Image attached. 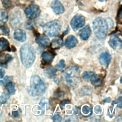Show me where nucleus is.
<instances>
[{
  "mask_svg": "<svg viewBox=\"0 0 122 122\" xmlns=\"http://www.w3.org/2000/svg\"><path fill=\"white\" fill-rule=\"evenodd\" d=\"M53 81L56 84H59V79L58 78L55 77L53 79Z\"/></svg>",
  "mask_w": 122,
  "mask_h": 122,
  "instance_id": "a19ab883",
  "label": "nucleus"
},
{
  "mask_svg": "<svg viewBox=\"0 0 122 122\" xmlns=\"http://www.w3.org/2000/svg\"><path fill=\"white\" fill-rule=\"evenodd\" d=\"M36 42L42 48H47L50 46V41L48 37L44 35H39L36 38Z\"/></svg>",
  "mask_w": 122,
  "mask_h": 122,
  "instance_id": "1a4fd4ad",
  "label": "nucleus"
},
{
  "mask_svg": "<svg viewBox=\"0 0 122 122\" xmlns=\"http://www.w3.org/2000/svg\"><path fill=\"white\" fill-rule=\"evenodd\" d=\"M13 60L12 56L9 54H3L0 55V66L7 67L8 63Z\"/></svg>",
  "mask_w": 122,
  "mask_h": 122,
  "instance_id": "dca6fc26",
  "label": "nucleus"
},
{
  "mask_svg": "<svg viewBox=\"0 0 122 122\" xmlns=\"http://www.w3.org/2000/svg\"><path fill=\"white\" fill-rule=\"evenodd\" d=\"M12 116L14 117H18L19 116V114L18 112L17 111H13L12 112Z\"/></svg>",
  "mask_w": 122,
  "mask_h": 122,
  "instance_id": "58836bf2",
  "label": "nucleus"
},
{
  "mask_svg": "<svg viewBox=\"0 0 122 122\" xmlns=\"http://www.w3.org/2000/svg\"><path fill=\"white\" fill-rule=\"evenodd\" d=\"M25 14L30 19H34L38 17L41 13V10L38 6L35 4H31L28 6L25 10Z\"/></svg>",
  "mask_w": 122,
  "mask_h": 122,
  "instance_id": "0eeeda50",
  "label": "nucleus"
},
{
  "mask_svg": "<svg viewBox=\"0 0 122 122\" xmlns=\"http://www.w3.org/2000/svg\"><path fill=\"white\" fill-rule=\"evenodd\" d=\"M50 45L53 50L59 49L63 46V39L61 37L55 38L52 40Z\"/></svg>",
  "mask_w": 122,
  "mask_h": 122,
  "instance_id": "f3484780",
  "label": "nucleus"
},
{
  "mask_svg": "<svg viewBox=\"0 0 122 122\" xmlns=\"http://www.w3.org/2000/svg\"><path fill=\"white\" fill-rule=\"evenodd\" d=\"M55 96H56L57 97L61 98V97H62L64 96V92H62V91H57V92H55Z\"/></svg>",
  "mask_w": 122,
  "mask_h": 122,
  "instance_id": "e433bc0d",
  "label": "nucleus"
},
{
  "mask_svg": "<svg viewBox=\"0 0 122 122\" xmlns=\"http://www.w3.org/2000/svg\"><path fill=\"white\" fill-rule=\"evenodd\" d=\"M9 42L7 40L4 38H0V53L8 51H10Z\"/></svg>",
  "mask_w": 122,
  "mask_h": 122,
  "instance_id": "aec40b11",
  "label": "nucleus"
},
{
  "mask_svg": "<svg viewBox=\"0 0 122 122\" xmlns=\"http://www.w3.org/2000/svg\"><path fill=\"white\" fill-rule=\"evenodd\" d=\"M112 104L113 105H114V104H116L117 105L118 107H119L120 109L122 108V97L120 96L117 99H116L115 100L113 101L112 102Z\"/></svg>",
  "mask_w": 122,
  "mask_h": 122,
  "instance_id": "2f4dec72",
  "label": "nucleus"
},
{
  "mask_svg": "<svg viewBox=\"0 0 122 122\" xmlns=\"http://www.w3.org/2000/svg\"><path fill=\"white\" fill-rule=\"evenodd\" d=\"M8 20V15L6 11L4 10H0V24L5 23Z\"/></svg>",
  "mask_w": 122,
  "mask_h": 122,
  "instance_id": "4be33fe9",
  "label": "nucleus"
},
{
  "mask_svg": "<svg viewBox=\"0 0 122 122\" xmlns=\"http://www.w3.org/2000/svg\"><path fill=\"white\" fill-rule=\"evenodd\" d=\"M85 18L81 14L75 15L70 22L71 26L74 31H76L82 28L85 24Z\"/></svg>",
  "mask_w": 122,
  "mask_h": 122,
  "instance_id": "423d86ee",
  "label": "nucleus"
},
{
  "mask_svg": "<svg viewBox=\"0 0 122 122\" xmlns=\"http://www.w3.org/2000/svg\"><path fill=\"white\" fill-rule=\"evenodd\" d=\"M78 40L73 35H69L65 41L64 45L68 49H71L76 46Z\"/></svg>",
  "mask_w": 122,
  "mask_h": 122,
  "instance_id": "ddd939ff",
  "label": "nucleus"
},
{
  "mask_svg": "<svg viewBox=\"0 0 122 122\" xmlns=\"http://www.w3.org/2000/svg\"><path fill=\"white\" fill-rule=\"evenodd\" d=\"M63 75L67 84L72 88L77 87L80 82L79 68L77 66L67 68L63 72Z\"/></svg>",
  "mask_w": 122,
  "mask_h": 122,
  "instance_id": "f03ea898",
  "label": "nucleus"
},
{
  "mask_svg": "<svg viewBox=\"0 0 122 122\" xmlns=\"http://www.w3.org/2000/svg\"><path fill=\"white\" fill-rule=\"evenodd\" d=\"M39 104L41 107L39 109L41 110H43L45 106H47V109L49 108V101L48 99H46L45 98H42Z\"/></svg>",
  "mask_w": 122,
  "mask_h": 122,
  "instance_id": "393cba45",
  "label": "nucleus"
},
{
  "mask_svg": "<svg viewBox=\"0 0 122 122\" xmlns=\"http://www.w3.org/2000/svg\"><path fill=\"white\" fill-rule=\"evenodd\" d=\"M91 34V30L90 27L89 25H87L80 30L79 32V36L81 40L86 41L90 37Z\"/></svg>",
  "mask_w": 122,
  "mask_h": 122,
  "instance_id": "4468645a",
  "label": "nucleus"
},
{
  "mask_svg": "<svg viewBox=\"0 0 122 122\" xmlns=\"http://www.w3.org/2000/svg\"><path fill=\"white\" fill-rule=\"evenodd\" d=\"M58 70L56 67L50 66L46 69L44 71V75L48 78H52L56 76Z\"/></svg>",
  "mask_w": 122,
  "mask_h": 122,
  "instance_id": "a211bd4d",
  "label": "nucleus"
},
{
  "mask_svg": "<svg viewBox=\"0 0 122 122\" xmlns=\"http://www.w3.org/2000/svg\"><path fill=\"white\" fill-rule=\"evenodd\" d=\"M13 37L14 39L20 42H23L26 40V35L25 32L20 29H17L15 30L13 34Z\"/></svg>",
  "mask_w": 122,
  "mask_h": 122,
  "instance_id": "2eb2a0df",
  "label": "nucleus"
},
{
  "mask_svg": "<svg viewBox=\"0 0 122 122\" xmlns=\"http://www.w3.org/2000/svg\"><path fill=\"white\" fill-rule=\"evenodd\" d=\"M54 122H61L62 120V117L60 114H56L52 117Z\"/></svg>",
  "mask_w": 122,
  "mask_h": 122,
  "instance_id": "72a5a7b5",
  "label": "nucleus"
},
{
  "mask_svg": "<svg viewBox=\"0 0 122 122\" xmlns=\"http://www.w3.org/2000/svg\"><path fill=\"white\" fill-rule=\"evenodd\" d=\"M93 74L92 71H84L81 74V77L83 80L85 81H88L90 80L91 76Z\"/></svg>",
  "mask_w": 122,
  "mask_h": 122,
  "instance_id": "a878e982",
  "label": "nucleus"
},
{
  "mask_svg": "<svg viewBox=\"0 0 122 122\" xmlns=\"http://www.w3.org/2000/svg\"><path fill=\"white\" fill-rule=\"evenodd\" d=\"M70 103V102L69 100H67V99H65L62 100L60 103V105H61V107L63 108L65 105L69 104Z\"/></svg>",
  "mask_w": 122,
  "mask_h": 122,
  "instance_id": "c9c22d12",
  "label": "nucleus"
},
{
  "mask_svg": "<svg viewBox=\"0 0 122 122\" xmlns=\"http://www.w3.org/2000/svg\"><path fill=\"white\" fill-rule=\"evenodd\" d=\"M91 83L96 87H100L102 85V80L99 75L93 74L91 76L90 79Z\"/></svg>",
  "mask_w": 122,
  "mask_h": 122,
  "instance_id": "6ab92c4d",
  "label": "nucleus"
},
{
  "mask_svg": "<svg viewBox=\"0 0 122 122\" xmlns=\"http://www.w3.org/2000/svg\"><path fill=\"white\" fill-rule=\"evenodd\" d=\"M81 113L84 116H89L91 115V114L92 113V109L89 105L87 104H85L82 106L81 109Z\"/></svg>",
  "mask_w": 122,
  "mask_h": 122,
  "instance_id": "5701e85b",
  "label": "nucleus"
},
{
  "mask_svg": "<svg viewBox=\"0 0 122 122\" xmlns=\"http://www.w3.org/2000/svg\"><path fill=\"white\" fill-rule=\"evenodd\" d=\"M55 54L51 51H44L41 54V61L45 65H48L51 63L54 59Z\"/></svg>",
  "mask_w": 122,
  "mask_h": 122,
  "instance_id": "9b49d317",
  "label": "nucleus"
},
{
  "mask_svg": "<svg viewBox=\"0 0 122 122\" xmlns=\"http://www.w3.org/2000/svg\"><path fill=\"white\" fill-rule=\"evenodd\" d=\"M108 43L113 50H118L122 48V41L117 34L112 35L109 39Z\"/></svg>",
  "mask_w": 122,
  "mask_h": 122,
  "instance_id": "6e6552de",
  "label": "nucleus"
},
{
  "mask_svg": "<svg viewBox=\"0 0 122 122\" xmlns=\"http://www.w3.org/2000/svg\"><path fill=\"white\" fill-rule=\"evenodd\" d=\"M10 98L9 94L6 92H3L1 96H0V103L4 104L6 102L7 100Z\"/></svg>",
  "mask_w": 122,
  "mask_h": 122,
  "instance_id": "bb28decb",
  "label": "nucleus"
},
{
  "mask_svg": "<svg viewBox=\"0 0 122 122\" xmlns=\"http://www.w3.org/2000/svg\"><path fill=\"white\" fill-rule=\"evenodd\" d=\"M5 71L3 69H0V78H2L5 75Z\"/></svg>",
  "mask_w": 122,
  "mask_h": 122,
  "instance_id": "4c0bfd02",
  "label": "nucleus"
},
{
  "mask_svg": "<svg viewBox=\"0 0 122 122\" xmlns=\"http://www.w3.org/2000/svg\"><path fill=\"white\" fill-rule=\"evenodd\" d=\"M61 23L60 20H55L46 23L42 28L44 33L50 37H55L60 32Z\"/></svg>",
  "mask_w": 122,
  "mask_h": 122,
  "instance_id": "39448f33",
  "label": "nucleus"
},
{
  "mask_svg": "<svg viewBox=\"0 0 122 122\" xmlns=\"http://www.w3.org/2000/svg\"><path fill=\"white\" fill-rule=\"evenodd\" d=\"M21 62L26 68H30L35 60V52L33 47L29 44L22 45L20 51Z\"/></svg>",
  "mask_w": 122,
  "mask_h": 122,
  "instance_id": "f257e3e1",
  "label": "nucleus"
},
{
  "mask_svg": "<svg viewBox=\"0 0 122 122\" xmlns=\"http://www.w3.org/2000/svg\"><path fill=\"white\" fill-rule=\"evenodd\" d=\"M65 67V62L63 60H61L59 63L56 65V68L57 70L61 71Z\"/></svg>",
  "mask_w": 122,
  "mask_h": 122,
  "instance_id": "c85d7f7f",
  "label": "nucleus"
},
{
  "mask_svg": "<svg viewBox=\"0 0 122 122\" xmlns=\"http://www.w3.org/2000/svg\"><path fill=\"white\" fill-rule=\"evenodd\" d=\"M94 113L96 114L100 115L102 112V108L100 105H96L94 108Z\"/></svg>",
  "mask_w": 122,
  "mask_h": 122,
  "instance_id": "473e14b6",
  "label": "nucleus"
},
{
  "mask_svg": "<svg viewBox=\"0 0 122 122\" xmlns=\"http://www.w3.org/2000/svg\"><path fill=\"white\" fill-rule=\"evenodd\" d=\"M46 87L44 83L38 75H34L30 80V88L28 92L33 97L42 95L45 91Z\"/></svg>",
  "mask_w": 122,
  "mask_h": 122,
  "instance_id": "20e7f679",
  "label": "nucleus"
},
{
  "mask_svg": "<svg viewBox=\"0 0 122 122\" xmlns=\"http://www.w3.org/2000/svg\"><path fill=\"white\" fill-rule=\"evenodd\" d=\"M51 7L53 11L56 14H61L64 12V8L62 4L57 0H54L52 2Z\"/></svg>",
  "mask_w": 122,
  "mask_h": 122,
  "instance_id": "f8f14e48",
  "label": "nucleus"
},
{
  "mask_svg": "<svg viewBox=\"0 0 122 122\" xmlns=\"http://www.w3.org/2000/svg\"><path fill=\"white\" fill-rule=\"evenodd\" d=\"M34 22L30 20H29L28 21H27L25 24V28L27 30H30L31 29H33V27H34Z\"/></svg>",
  "mask_w": 122,
  "mask_h": 122,
  "instance_id": "7c9ffc66",
  "label": "nucleus"
},
{
  "mask_svg": "<svg viewBox=\"0 0 122 122\" xmlns=\"http://www.w3.org/2000/svg\"><path fill=\"white\" fill-rule=\"evenodd\" d=\"M10 32V29L7 26L0 27V35H8Z\"/></svg>",
  "mask_w": 122,
  "mask_h": 122,
  "instance_id": "cd10ccee",
  "label": "nucleus"
},
{
  "mask_svg": "<svg viewBox=\"0 0 122 122\" xmlns=\"http://www.w3.org/2000/svg\"><path fill=\"white\" fill-rule=\"evenodd\" d=\"M103 101L104 103H110L111 101V99L110 97H107L104 98Z\"/></svg>",
  "mask_w": 122,
  "mask_h": 122,
  "instance_id": "ea45409f",
  "label": "nucleus"
},
{
  "mask_svg": "<svg viewBox=\"0 0 122 122\" xmlns=\"http://www.w3.org/2000/svg\"><path fill=\"white\" fill-rule=\"evenodd\" d=\"M12 79V76H6L3 79V80L0 81V84L1 85L3 86L5 85V84L8 83Z\"/></svg>",
  "mask_w": 122,
  "mask_h": 122,
  "instance_id": "c756f323",
  "label": "nucleus"
},
{
  "mask_svg": "<svg viewBox=\"0 0 122 122\" xmlns=\"http://www.w3.org/2000/svg\"><path fill=\"white\" fill-rule=\"evenodd\" d=\"M99 0L100 1H106V0Z\"/></svg>",
  "mask_w": 122,
  "mask_h": 122,
  "instance_id": "79ce46f5",
  "label": "nucleus"
},
{
  "mask_svg": "<svg viewBox=\"0 0 122 122\" xmlns=\"http://www.w3.org/2000/svg\"><path fill=\"white\" fill-rule=\"evenodd\" d=\"M15 84L13 82H9L6 84V88L8 92L10 94H14L16 92L15 88Z\"/></svg>",
  "mask_w": 122,
  "mask_h": 122,
  "instance_id": "b1692460",
  "label": "nucleus"
},
{
  "mask_svg": "<svg viewBox=\"0 0 122 122\" xmlns=\"http://www.w3.org/2000/svg\"><path fill=\"white\" fill-rule=\"evenodd\" d=\"M111 60L112 56L107 51L102 52L99 57V62L100 64L106 68H107L109 65Z\"/></svg>",
  "mask_w": 122,
  "mask_h": 122,
  "instance_id": "9d476101",
  "label": "nucleus"
},
{
  "mask_svg": "<svg viewBox=\"0 0 122 122\" xmlns=\"http://www.w3.org/2000/svg\"><path fill=\"white\" fill-rule=\"evenodd\" d=\"M92 27L96 38L99 40H104L109 30L106 20L102 17H97L93 21Z\"/></svg>",
  "mask_w": 122,
  "mask_h": 122,
  "instance_id": "7ed1b4c3",
  "label": "nucleus"
},
{
  "mask_svg": "<svg viewBox=\"0 0 122 122\" xmlns=\"http://www.w3.org/2000/svg\"><path fill=\"white\" fill-rule=\"evenodd\" d=\"M113 111H114V110H113V107L109 108L108 110V115L110 118L112 117V116L113 115V114H114V112Z\"/></svg>",
  "mask_w": 122,
  "mask_h": 122,
  "instance_id": "f704fd0d",
  "label": "nucleus"
},
{
  "mask_svg": "<svg viewBox=\"0 0 122 122\" xmlns=\"http://www.w3.org/2000/svg\"><path fill=\"white\" fill-rule=\"evenodd\" d=\"M92 90L90 86H84L81 88L80 91V94L81 96L90 95L92 94Z\"/></svg>",
  "mask_w": 122,
  "mask_h": 122,
  "instance_id": "412c9836",
  "label": "nucleus"
}]
</instances>
